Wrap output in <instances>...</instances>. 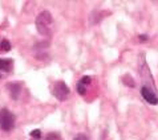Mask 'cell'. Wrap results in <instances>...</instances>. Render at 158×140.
I'll return each mask as SVG.
<instances>
[{
    "instance_id": "6da1fadb",
    "label": "cell",
    "mask_w": 158,
    "mask_h": 140,
    "mask_svg": "<svg viewBox=\"0 0 158 140\" xmlns=\"http://www.w3.org/2000/svg\"><path fill=\"white\" fill-rule=\"evenodd\" d=\"M52 21H53V19H52V15L49 14V11H43L36 17V28L39 30V33L43 34V36H48Z\"/></svg>"
},
{
    "instance_id": "7a4b0ae2",
    "label": "cell",
    "mask_w": 158,
    "mask_h": 140,
    "mask_svg": "<svg viewBox=\"0 0 158 140\" xmlns=\"http://www.w3.org/2000/svg\"><path fill=\"white\" fill-rule=\"evenodd\" d=\"M15 127V115L8 108L0 111V128L3 131H11Z\"/></svg>"
},
{
    "instance_id": "3957f363",
    "label": "cell",
    "mask_w": 158,
    "mask_h": 140,
    "mask_svg": "<svg viewBox=\"0 0 158 140\" xmlns=\"http://www.w3.org/2000/svg\"><path fill=\"white\" fill-rule=\"evenodd\" d=\"M52 94L53 97L59 100H65L69 95V87L64 84V82H57L53 86V90H52Z\"/></svg>"
},
{
    "instance_id": "277c9868",
    "label": "cell",
    "mask_w": 158,
    "mask_h": 140,
    "mask_svg": "<svg viewBox=\"0 0 158 140\" xmlns=\"http://www.w3.org/2000/svg\"><path fill=\"white\" fill-rule=\"evenodd\" d=\"M141 94H142L143 99L146 100L148 103H150V104H158V98H157V95L154 94V91H152L148 86H143V87H142V89H141Z\"/></svg>"
},
{
    "instance_id": "5b68a950",
    "label": "cell",
    "mask_w": 158,
    "mask_h": 140,
    "mask_svg": "<svg viewBox=\"0 0 158 140\" xmlns=\"http://www.w3.org/2000/svg\"><path fill=\"white\" fill-rule=\"evenodd\" d=\"M7 89L10 90V94L14 99H19L20 91H21V84L20 82H11L7 85Z\"/></svg>"
},
{
    "instance_id": "8992f818",
    "label": "cell",
    "mask_w": 158,
    "mask_h": 140,
    "mask_svg": "<svg viewBox=\"0 0 158 140\" xmlns=\"http://www.w3.org/2000/svg\"><path fill=\"white\" fill-rule=\"evenodd\" d=\"M12 66V60H3L0 58V70H4V72H8Z\"/></svg>"
},
{
    "instance_id": "52a82bcc",
    "label": "cell",
    "mask_w": 158,
    "mask_h": 140,
    "mask_svg": "<svg viewBox=\"0 0 158 140\" xmlns=\"http://www.w3.org/2000/svg\"><path fill=\"white\" fill-rule=\"evenodd\" d=\"M86 87H88V86H85L84 84H81V82L78 81V82H77V93L80 94V95H84V94L86 93Z\"/></svg>"
},
{
    "instance_id": "ba28073f",
    "label": "cell",
    "mask_w": 158,
    "mask_h": 140,
    "mask_svg": "<svg viewBox=\"0 0 158 140\" xmlns=\"http://www.w3.org/2000/svg\"><path fill=\"white\" fill-rule=\"evenodd\" d=\"M0 42H2V50L3 52H10V49H11V42L10 41L8 40H2Z\"/></svg>"
},
{
    "instance_id": "9c48e42d",
    "label": "cell",
    "mask_w": 158,
    "mask_h": 140,
    "mask_svg": "<svg viewBox=\"0 0 158 140\" xmlns=\"http://www.w3.org/2000/svg\"><path fill=\"white\" fill-rule=\"evenodd\" d=\"M31 136H32L35 140H39L41 138V131L40 130H33L32 132H31Z\"/></svg>"
},
{
    "instance_id": "30bf717a",
    "label": "cell",
    "mask_w": 158,
    "mask_h": 140,
    "mask_svg": "<svg viewBox=\"0 0 158 140\" xmlns=\"http://www.w3.org/2000/svg\"><path fill=\"white\" fill-rule=\"evenodd\" d=\"M45 140H61V138L57 134H48L45 136Z\"/></svg>"
},
{
    "instance_id": "8fae6325",
    "label": "cell",
    "mask_w": 158,
    "mask_h": 140,
    "mask_svg": "<svg viewBox=\"0 0 158 140\" xmlns=\"http://www.w3.org/2000/svg\"><path fill=\"white\" fill-rule=\"evenodd\" d=\"M74 140H89V139H88V136L84 135V134H78L77 136L74 138Z\"/></svg>"
},
{
    "instance_id": "7c38bea8",
    "label": "cell",
    "mask_w": 158,
    "mask_h": 140,
    "mask_svg": "<svg viewBox=\"0 0 158 140\" xmlns=\"http://www.w3.org/2000/svg\"><path fill=\"white\" fill-rule=\"evenodd\" d=\"M138 40H139V42H146L149 40V37L146 34H141V36H138Z\"/></svg>"
},
{
    "instance_id": "4fadbf2b",
    "label": "cell",
    "mask_w": 158,
    "mask_h": 140,
    "mask_svg": "<svg viewBox=\"0 0 158 140\" xmlns=\"http://www.w3.org/2000/svg\"><path fill=\"white\" fill-rule=\"evenodd\" d=\"M0 50H2V42H0Z\"/></svg>"
},
{
    "instance_id": "5bb4252c",
    "label": "cell",
    "mask_w": 158,
    "mask_h": 140,
    "mask_svg": "<svg viewBox=\"0 0 158 140\" xmlns=\"http://www.w3.org/2000/svg\"><path fill=\"white\" fill-rule=\"evenodd\" d=\"M0 78H2V74H0Z\"/></svg>"
}]
</instances>
